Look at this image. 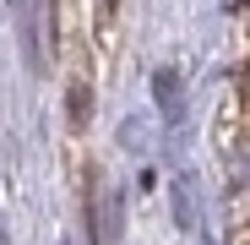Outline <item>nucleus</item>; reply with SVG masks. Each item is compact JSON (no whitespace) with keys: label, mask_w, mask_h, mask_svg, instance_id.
I'll return each instance as SVG.
<instances>
[{"label":"nucleus","mask_w":250,"mask_h":245,"mask_svg":"<svg viewBox=\"0 0 250 245\" xmlns=\"http://www.w3.org/2000/svg\"><path fill=\"white\" fill-rule=\"evenodd\" d=\"M71 126H87V88H71Z\"/></svg>","instance_id":"1"},{"label":"nucleus","mask_w":250,"mask_h":245,"mask_svg":"<svg viewBox=\"0 0 250 245\" xmlns=\"http://www.w3.org/2000/svg\"><path fill=\"white\" fill-rule=\"evenodd\" d=\"M104 6H120V0H104Z\"/></svg>","instance_id":"2"}]
</instances>
